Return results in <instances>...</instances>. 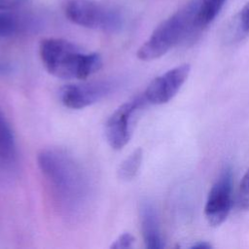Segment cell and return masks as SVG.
<instances>
[{
  "label": "cell",
  "mask_w": 249,
  "mask_h": 249,
  "mask_svg": "<svg viewBox=\"0 0 249 249\" xmlns=\"http://www.w3.org/2000/svg\"><path fill=\"white\" fill-rule=\"evenodd\" d=\"M191 248H193V249H209V248H211V245L209 243L203 241V242H197V243L194 244Z\"/></svg>",
  "instance_id": "obj_18"
},
{
  "label": "cell",
  "mask_w": 249,
  "mask_h": 249,
  "mask_svg": "<svg viewBox=\"0 0 249 249\" xmlns=\"http://www.w3.org/2000/svg\"><path fill=\"white\" fill-rule=\"evenodd\" d=\"M22 21L10 13H0V38L9 37L18 33L23 29Z\"/></svg>",
  "instance_id": "obj_13"
},
{
  "label": "cell",
  "mask_w": 249,
  "mask_h": 249,
  "mask_svg": "<svg viewBox=\"0 0 249 249\" xmlns=\"http://www.w3.org/2000/svg\"><path fill=\"white\" fill-rule=\"evenodd\" d=\"M188 63L178 65L155 78L144 91V98L151 104L160 105L171 100L190 74Z\"/></svg>",
  "instance_id": "obj_8"
},
{
  "label": "cell",
  "mask_w": 249,
  "mask_h": 249,
  "mask_svg": "<svg viewBox=\"0 0 249 249\" xmlns=\"http://www.w3.org/2000/svg\"><path fill=\"white\" fill-rule=\"evenodd\" d=\"M238 204L243 210H249V168L245 172L239 186Z\"/></svg>",
  "instance_id": "obj_14"
},
{
  "label": "cell",
  "mask_w": 249,
  "mask_h": 249,
  "mask_svg": "<svg viewBox=\"0 0 249 249\" xmlns=\"http://www.w3.org/2000/svg\"><path fill=\"white\" fill-rule=\"evenodd\" d=\"M143 160V152L141 148L135 149L127 156L118 168V177L121 180L128 181L133 179L139 171Z\"/></svg>",
  "instance_id": "obj_12"
},
{
  "label": "cell",
  "mask_w": 249,
  "mask_h": 249,
  "mask_svg": "<svg viewBox=\"0 0 249 249\" xmlns=\"http://www.w3.org/2000/svg\"><path fill=\"white\" fill-rule=\"evenodd\" d=\"M135 239L134 236L129 232H124L120 234L114 242L111 244V248L113 249H125L132 247Z\"/></svg>",
  "instance_id": "obj_15"
},
{
  "label": "cell",
  "mask_w": 249,
  "mask_h": 249,
  "mask_svg": "<svg viewBox=\"0 0 249 249\" xmlns=\"http://www.w3.org/2000/svg\"><path fill=\"white\" fill-rule=\"evenodd\" d=\"M232 205V173L226 168L212 186L204 208L209 225L220 226L228 217Z\"/></svg>",
  "instance_id": "obj_7"
},
{
  "label": "cell",
  "mask_w": 249,
  "mask_h": 249,
  "mask_svg": "<svg viewBox=\"0 0 249 249\" xmlns=\"http://www.w3.org/2000/svg\"><path fill=\"white\" fill-rule=\"evenodd\" d=\"M39 53L45 69L51 75L61 79L84 80L102 66V58L97 53L85 52L64 39L43 40Z\"/></svg>",
  "instance_id": "obj_2"
},
{
  "label": "cell",
  "mask_w": 249,
  "mask_h": 249,
  "mask_svg": "<svg viewBox=\"0 0 249 249\" xmlns=\"http://www.w3.org/2000/svg\"><path fill=\"white\" fill-rule=\"evenodd\" d=\"M142 235L147 248L160 249L164 247L160 231L157 211L150 201H143L139 209Z\"/></svg>",
  "instance_id": "obj_9"
},
{
  "label": "cell",
  "mask_w": 249,
  "mask_h": 249,
  "mask_svg": "<svg viewBox=\"0 0 249 249\" xmlns=\"http://www.w3.org/2000/svg\"><path fill=\"white\" fill-rule=\"evenodd\" d=\"M27 0H0V12L16 9L23 5Z\"/></svg>",
  "instance_id": "obj_17"
},
{
  "label": "cell",
  "mask_w": 249,
  "mask_h": 249,
  "mask_svg": "<svg viewBox=\"0 0 249 249\" xmlns=\"http://www.w3.org/2000/svg\"><path fill=\"white\" fill-rule=\"evenodd\" d=\"M227 0H199L194 19V31L207 27L219 15Z\"/></svg>",
  "instance_id": "obj_11"
},
{
  "label": "cell",
  "mask_w": 249,
  "mask_h": 249,
  "mask_svg": "<svg viewBox=\"0 0 249 249\" xmlns=\"http://www.w3.org/2000/svg\"><path fill=\"white\" fill-rule=\"evenodd\" d=\"M17 160V149L12 128L0 110V176L13 172Z\"/></svg>",
  "instance_id": "obj_10"
},
{
  "label": "cell",
  "mask_w": 249,
  "mask_h": 249,
  "mask_svg": "<svg viewBox=\"0 0 249 249\" xmlns=\"http://www.w3.org/2000/svg\"><path fill=\"white\" fill-rule=\"evenodd\" d=\"M199 0H192L163 20L139 48L137 56L144 61L165 54L181 40L194 32V19Z\"/></svg>",
  "instance_id": "obj_3"
},
{
  "label": "cell",
  "mask_w": 249,
  "mask_h": 249,
  "mask_svg": "<svg viewBox=\"0 0 249 249\" xmlns=\"http://www.w3.org/2000/svg\"><path fill=\"white\" fill-rule=\"evenodd\" d=\"M64 13L70 21L86 28L113 33L123 26V18L117 11L92 0H67Z\"/></svg>",
  "instance_id": "obj_4"
},
{
  "label": "cell",
  "mask_w": 249,
  "mask_h": 249,
  "mask_svg": "<svg viewBox=\"0 0 249 249\" xmlns=\"http://www.w3.org/2000/svg\"><path fill=\"white\" fill-rule=\"evenodd\" d=\"M118 87L114 80H98L83 84H71L62 87L59 90L61 103L70 109H83L90 106L107 95Z\"/></svg>",
  "instance_id": "obj_5"
},
{
  "label": "cell",
  "mask_w": 249,
  "mask_h": 249,
  "mask_svg": "<svg viewBox=\"0 0 249 249\" xmlns=\"http://www.w3.org/2000/svg\"><path fill=\"white\" fill-rule=\"evenodd\" d=\"M10 71H11V66H9L6 63L0 62V76L1 75H5V74L9 73Z\"/></svg>",
  "instance_id": "obj_19"
},
{
  "label": "cell",
  "mask_w": 249,
  "mask_h": 249,
  "mask_svg": "<svg viewBox=\"0 0 249 249\" xmlns=\"http://www.w3.org/2000/svg\"><path fill=\"white\" fill-rule=\"evenodd\" d=\"M37 162L59 210L69 217L82 213L90 196V182L83 165L56 148L42 150Z\"/></svg>",
  "instance_id": "obj_1"
},
{
  "label": "cell",
  "mask_w": 249,
  "mask_h": 249,
  "mask_svg": "<svg viewBox=\"0 0 249 249\" xmlns=\"http://www.w3.org/2000/svg\"><path fill=\"white\" fill-rule=\"evenodd\" d=\"M144 96L136 97L119 106L105 124V136L108 144L115 150L124 148L130 139L131 123L135 112L143 105Z\"/></svg>",
  "instance_id": "obj_6"
},
{
  "label": "cell",
  "mask_w": 249,
  "mask_h": 249,
  "mask_svg": "<svg viewBox=\"0 0 249 249\" xmlns=\"http://www.w3.org/2000/svg\"><path fill=\"white\" fill-rule=\"evenodd\" d=\"M239 28L244 33H249V2L242 8L238 18Z\"/></svg>",
  "instance_id": "obj_16"
}]
</instances>
